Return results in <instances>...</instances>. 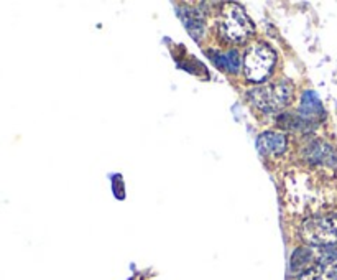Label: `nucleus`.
<instances>
[{
  "label": "nucleus",
  "mask_w": 337,
  "mask_h": 280,
  "mask_svg": "<svg viewBox=\"0 0 337 280\" xmlns=\"http://www.w3.org/2000/svg\"><path fill=\"white\" fill-rule=\"evenodd\" d=\"M311 163H331V160L334 158V152L329 145L322 144V142H316L308 149V153Z\"/></svg>",
  "instance_id": "obj_7"
},
{
  "label": "nucleus",
  "mask_w": 337,
  "mask_h": 280,
  "mask_svg": "<svg viewBox=\"0 0 337 280\" xmlns=\"http://www.w3.org/2000/svg\"><path fill=\"white\" fill-rule=\"evenodd\" d=\"M298 280H337V256L321 257L313 267L304 270Z\"/></svg>",
  "instance_id": "obj_5"
},
{
  "label": "nucleus",
  "mask_w": 337,
  "mask_h": 280,
  "mask_svg": "<svg viewBox=\"0 0 337 280\" xmlns=\"http://www.w3.org/2000/svg\"><path fill=\"white\" fill-rule=\"evenodd\" d=\"M219 32L226 40L240 43L253 33V23L240 5H229L219 20Z\"/></svg>",
  "instance_id": "obj_3"
},
{
  "label": "nucleus",
  "mask_w": 337,
  "mask_h": 280,
  "mask_svg": "<svg viewBox=\"0 0 337 280\" xmlns=\"http://www.w3.org/2000/svg\"><path fill=\"white\" fill-rule=\"evenodd\" d=\"M276 63V53L265 43L253 45L247 51L244 61V71L245 77L252 83H260L265 81L270 76L271 70L275 68Z\"/></svg>",
  "instance_id": "obj_4"
},
{
  "label": "nucleus",
  "mask_w": 337,
  "mask_h": 280,
  "mask_svg": "<svg viewBox=\"0 0 337 280\" xmlns=\"http://www.w3.org/2000/svg\"><path fill=\"white\" fill-rule=\"evenodd\" d=\"M301 238L313 247H326L337 243V213L313 216L301 226Z\"/></svg>",
  "instance_id": "obj_2"
},
{
  "label": "nucleus",
  "mask_w": 337,
  "mask_h": 280,
  "mask_svg": "<svg viewBox=\"0 0 337 280\" xmlns=\"http://www.w3.org/2000/svg\"><path fill=\"white\" fill-rule=\"evenodd\" d=\"M313 249L308 247H300L296 249V252L291 257V269L295 270H308L309 267H313Z\"/></svg>",
  "instance_id": "obj_8"
},
{
  "label": "nucleus",
  "mask_w": 337,
  "mask_h": 280,
  "mask_svg": "<svg viewBox=\"0 0 337 280\" xmlns=\"http://www.w3.org/2000/svg\"><path fill=\"white\" fill-rule=\"evenodd\" d=\"M260 149L270 155H282L288 147V139L282 132H265L260 135Z\"/></svg>",
  "instance_id": "obj_6"
},
{
  "label": "nucleus",
  "mask_w": 337,
  "mask_h": 280,
  "mask_svg": "<svg viewBox=\"0 0 337 280\" xmlns=\"http://www.w3.org/2000/svg\"><path fill=\"white\" fill-rule=\"evenodd\" d=\"M293 88L288 81H278L255 88L248 93V99L255 107L263 112H276L286 107L291 101Z\"/></svg>",
  "instance_id": "obj_1"
}]
</instances>
